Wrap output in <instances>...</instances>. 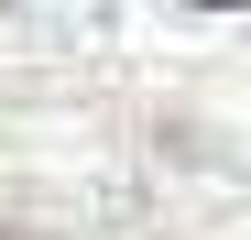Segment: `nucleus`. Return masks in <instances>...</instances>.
<instances>
[{"label":"nucleus","instance_id":"nucleus-1","mask_svg":"<svg viewBox=\"0 0 251 240\" xmlns=\"http://www.w3.org/2000/svg\"><path fill=\"white\" fill-rule=\"evenodd\" d=\"M207 11H251V0H207Z\"/></svg>","mask_w":251,"mask_h":240}]
</instances>
